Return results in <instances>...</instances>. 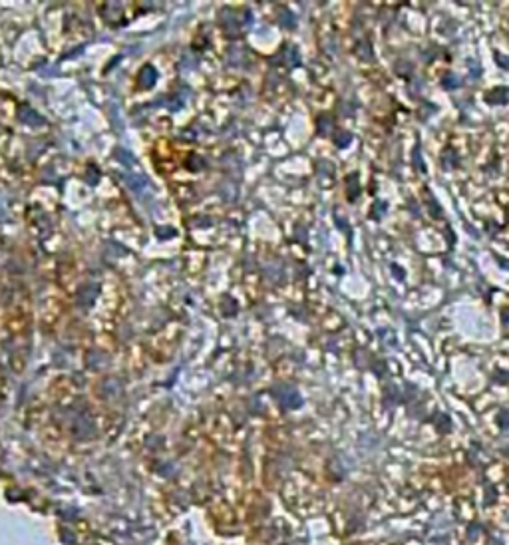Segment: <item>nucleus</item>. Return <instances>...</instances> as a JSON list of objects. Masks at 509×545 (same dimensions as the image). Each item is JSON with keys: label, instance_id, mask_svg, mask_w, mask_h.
Instances as JSON below:
<instances>
[{"label": "nucleus", "instance_id": "1", "mask_svg": "<svg viewBox=\"0 0 509 545\" xmlns=\"http://www.w3.org/2000/svg\"><path fill=\"white\" fill-rule=\"evenodd\" d=\"M485 100L489 104H507L509 102V88H495L493 92L485 94Z\"/></svg>", "mask_w": 509, "mask_h": 545}, {"label": "nucleus", "instance_id": "2", "mask_svg": "<svg viewBox=\"0 0 509 545\" xmlns=\"http://www.w3.org/2000/svg\"><path fill=\"white\" fill-rule=\"evenodd\" d=\"M442 84H444V88H448V90H453V88H457L459 86V80L453 76V74H448L444 80H442Z\"/></svg>", "mask_w": 509, "mask_h": 545}]
</instances>
